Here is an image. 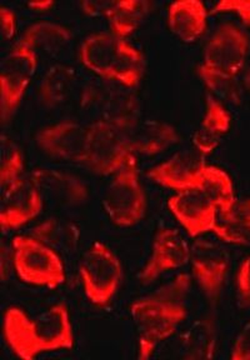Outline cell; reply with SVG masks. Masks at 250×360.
<instances>
[{
  "label": "cell",
  "mask_w": 250,
  "mask_h": 360,
  "mask_svg": "<svg viewBox=\"0 0 250 360\" xmlns=\"http://www.w3.org/2000/svg\"><path fill=\"white\" fill-rule=\"evenodd\" d=\"M3 338L19 359L74 348V326L68 305L59 302L43 313L29 315L20 307H9L3 314Z\"/></svg>",
  "instance_id": "1"
},
{
  "label": "cell",
  "mask_w": 250,
  "mask_h": 360,
  "mask_svg": "<svg viewBox=\"0 0 250 360\" xmlns=\"http://www.w3.org/2000/svg\"><path fill=\"white\" fill-rule=\"evenodd\" d=\"M190 276L182 273L158 290L136 299L131 316L137 334V358L153 356L160 344L173 337L188 316Z\"/></svg>",
  "instance_id": "2"
},
{
  "label": "cell",
  "mask_w": 250,
  "mask_h": 360,
  "mask_svg": "<svg viewBox=\"0 0 250 360\" xmlns=\"http://www.w3.org/2000/svg\"><path fill=\"white\" fill-rule=\"evenodd\" d=\"M79 59L91 73L129 89L142 83L147 67L144 53L112 32L86 35L80 43Z\"/></svg>",
  "instance_id": "3"
},
{
  "label": "cell",
  "mask_w": 250,
  "mask_h": 360,
  "mask_svg": "<svg viewBox=\"0 0 250 360\" xmlns=\"http://www.w3.org/2000/svg\"><path fill=\"white\" fill-rule=\"evenodd\" d=\"M249 51L246 32L234 22H223L205 44L198 77L209 90L232 82L244 70Z\"/></svg>",
  "instance_id": "4"
},
{
  "label": "cell",
  "mask_w": 250,
  "mask_h": 360,
  "mask_svg": "<svg viewBox=\"0 0 250 360\" xmlns=\"http://www.w3.org/2000/svg\"><path fill=\"white\" fill-rule=\"evenodd\" d=\"M12 260L18 278L32 287L57 289L67 281L60 254L35 236L13 238Z\"/></svg>",
  "instance_id": "5"
},
{
  "label": "cell",
  "mask_w": 250,
  "mask_h": 360,
  "mask_svg": "<svg viewBox=\"0 0 250 360\" xmlns=\"http://www.w3.org/2000/svg\"><path fill=\"white\" fill-rule=\"evenodd\" d=\"M79 276L86 299L97 308H105L119 292L124 268L108 244L94 242L80 260Z\"/></svg>",
  "instance_id": "6"
},
{
  "label": "cell",
  "mask_w": 250,
  "mask_h": 360,
  "mask_svg": "<svg viewBox=\"0 0 250 360\" xmlns=\"http://www.w3.org/2000/svg\"><path fill=\"white\" fill-rule=\"evenodd\" d=\"M103 209L118 228L139 224L147 214L148 199L144 191L138 164L121 169L109 184L102 200Z\"/></svg>",
  "instance_id": "7"
},
{
  "label": "cell",
  "mask_w": 250,
  "mask_h": 360,
  "mask_svg": "<svg viewBox=\"0 0 250 360\" xmlns=\"http://www.w3.org/2000/svg\"><path fill=\"white\" fill-rule=\"evenodd\" d=\"M137 164V155L126 144L117 115L91 123V141L86 164L96 174L115 175Z\"/></svg>",
  "instance_id": "8"
},
{
  "label": "cell",
  "mask_w": 250,
  "mask_h": 360,
  "mask_svg": "<svg viewBox=\"0 0 250 360\" xmlns=\"http://www.w3.org/2000/svg\"><path fill=\"white\" fill-rule=\"evenodd\" d=\"M39 56L23 43L18 41L6 53L0 72V109L6 124L15 115L23 103L29 85L34 79Z\"/></svg>",
  "instance_id": "9"
},
{
  "label": "cell",
  "mask_w": 250,
  "mask_h": 360,
  "mask_svg": "<svg viewBox=\"0 0 250 360\" xmlns=\"http://www.w3.org/2000/svg\"><path fill=\"white\" fill-rule=\"evenodd\" d=\"M91 141V123L64 119L38 130L35 143L41 152L53 159L86 164Z\"/></svg>",
  "instance_id": "10"
},
{
  "label": "cell",
  "mask_w": 250,
  "mask_h": 360,
  "mask_svg": "<svg viewBox=\"0 0 250 360\" xmlns=\"http://www.w3.org/2000/svg\"><path fill=\"white\" fill-rule=\"evenodd\" d=\"M117 117L126 144L137 157L160 154L180 139L176 127L164 120L128 112Z\"/></svg>",
  "instance_id": "11"
},
{
  "label": "cell",
  "mask_w": 250,
  "mask_h": 360,
  "mask_svg": "<svg viewBox=\"0 0 250 360\" xmlns=\"http://www.w3.org/2000/svg\"><path fill=\"white\" fill-rule=\"evenodd\" d=\"M190 264L193 278L205 298L219 302L230 270V255L221 244L199 240L192 247Z\"/></svg>",
  "instance_id": "12"
},
{
  "label": "cell",
  "mask_w": 250,
  "mask_h": 360,
  "mask_svg": "<svg viewBox=\"0 0 250 360\" xmlns=\"http://www.w3.org/2000/svg\"><path fill=\"white\" fill-rule=\"evenodd\" d=\"M192 247L182 231L171 226H162L154 234L150 254L139 273L142 283H152L159 276L190 263Z\"/></svg>",
  "instance_id": "13"
},
{
  "label": "cell",
  "mask_w": 250,
  "mask_h": 360,
  "mask_svg": "<svg viewBox=\"0 0 250 360\" xmlns=\"http://www.w3.org/2000/svg\"><path fill=\"white\" fill-rule=\"evenodd\" d=\"M168 209L190 238L213 233L219 210L199 189L178 191L168 199Z\"/></svg>",
  "instance_id": "14"
},
{
  "label": "cell",
  "mask_w": 250,
  "mask_h": 360,
  "mask_svg": "<svg viewBox=\"0 0 250 360\" xmlns=\"http://www.w3.org/2000/svg\"><path fill=\"white\" fill-rule=\"evenodd\" d=\"M206 163L193 153L174 154L162 163L149 169L148 178L165 189L178 191L198 189L204 175Z\"/></svg>",
  "instance_id": "15"
},
{
  "label": "cell",
  "mask_w": 250,
  "mask_h": 360,
  "mask_svg": "<svg viewBox=\"0 0 250 360\" xmlns=\"http://www.w3.org/2000/svg\"><path fill=\"white\" fill-rule=\"evenodd\" d=\"M46 199L33 180L24 179L12 191L3 194L0 225L3 231H15L37 219L43 213Z\"/></svg>",
  "instance_id": "16"
},
{
  "label": "cell",
  "mask_w": 250,
  "mask_h": 360,
  "mask_svg": "<svg viewBox=\"0 0 250 360\" xmlns=\"http://www.w3.org/2000/svg\"><path fill=\"white\" fill-rule=\"evenodd\" d=\"M233 125V117L224 103L208 93L205 96L204 112L199 127L194 131L195 150L202 157L211 155L221 146Z\"/></svg>",
  "instance_id": "17"
},
{
  "label": "cell",
  "mask_w": 250,
  "mask_h": 360,
  "mask_svg": "<svg viewBox=\"0 0 250 360\" xmlns=\"http://www.w3.org/2000/svg\"><path fill=\"white\" fill-rule=\"evenodd\" d=\"M209 11L199 0H178L168 6L166 22L176 38L192 44L204 35Z\"/></svg>",
  "instance_id": "18"
},
{
  "label": "cell",
  "mask_w": 250,
  "mask_h": 360,
  "mask_svg": "<svg viewBox=\"0 0 250 360\" xmlns=\"http://www.w3.org/2000/svg\"><path fill=\"white\" fill-rule=\"evenodd\" d=\"M32 180L41 194L51 197L55 202L68 205H77L86 202L89 195V189L84 181L75 175L55 169H39L32 175Z\"/></svg>",
  "instance_id": "19"
},
{
  "label": "cell",
  "mask_w": 250,
  "mask_h": 360,
  "mask_svg": "<svg viewBox=\"0 0 250 360\" xmlns=\"http://www.w3.org/2000/svg\"><path fill=\"white\" fill-rule=\"evenodd\" d=\"M152 3L147 0L110 1L104 15L110 32L126 39L140 28L149 15Z\"/></svg>",
  "instance_id": "20"
},
{
  "label": "cell",
  "mask_w": 250,
  "mask_h": 360,
  "mask_svg": "<svg viewBox=\"0 0 250 360\" xmlns=\"http://www.w3.org/2000/svg\"><path fill=\"white\" fill-rule=\"evenodd\" d=\"M72 38L73 33L67 25L57 22L40 20L27 27L19 41L39 56V51L53 54L63 51L70 43Z\"/></svg>",
  "instance_id": "21"
},
{
  "label": "cell",
  "mask_w": 250,
  "mask_h": 360,
  "mask_svg": "<svg viewBox=\"0 0 250 360\" xmlns=\"http://www.w3.org/2000/svg\"><path fill=\"white\" fill-rule=\"evenodd\" d=\"M218 334L214 321L198 319L183 334L179 356L183 359H213L216 356Z\"/></svg>",
  "instance_id": "22"
},
{
  "label": "cell",
  "mask_w": 250,
  "mask_h": 360,
  "mask_svg": "<svg viewBox=\"0 0 250 360\" xmlns=\"http://www.w3.org/2000/svg\"><path fill=\"white\" fill-rule=\"evenodd\" d=\"M198 189L214 202L219 210V217L227 214L238 199L232 176L225 169L213 164H206Z\"/></svg>",
  "instance_id": "23"
},
{
  "label": "cell",
  "mask_w": 250,
  "mask_h": 360,
  "mask_svg": "<svg viewBox=\"0 0 250 360\" xmlns=\"http://www.w3.org/2000/svg\"><path fill=\"white\" fill-rule=\"evenodd\" d=\"M74 83V69L57 64L46 70L38 85V96L46 107H57L67 99Z\"/></svg>",
  "instance_id": "24"
},
{
  "label": "cell",
  "mask_w": 250,
  "mask_h": 360,
  "mask_svg": "<svg viewBox=\"0 0 250 360\" xmlns=\"http://www.w3.org/2000/svg\"><path fill=\"white\" fill-rule=\"evenodd\" d=\"M25 159L23 150L17 146H13L8 152L4 153L1 165H0V186L1 194L12 191L13 188L19 186L24 178Z\"/></svg>",
  "instance_id": "25"
},
{
  "label": "cell",
  "mask_w": 250,
  "mask_h": 360,
  "mask_svg": "<svg viewBox=\"0 0 250 360\" xmlns=\"http://www.w3.org/2000/svg\"><path fill=\"white\" fill-rule=\"evenodd\" d=\"M33 236L46 243L51 248L57 245L59 249L65 247V245L70 247L72 240H74L73 236H72V233H70V228L62 224L57 219H48L43 224H40L35 229Z\"/></svg>",
  "instance_id": "26"
},
{
  "label": "cell",
  "mask_w": 250,
  "mask_h": 360,
  "mask_svg": "<svg viewBox=\"0 0 250 360\" xmlns=\"http://www.w3.org/2000/svg\"><path fill=\"white\" fill-rule=\"evenodd\" d=\"M213 233L223 243L238 247H250V221L242 224H225L218 221Z\"/></svg>",
  "instance_id": "27"
},
{
  "label": "cell",
  "mask_w": 250,
  "mask_h": 360,
  "mask_svg": "<svg viewBox=\"0 0 250 360\" xmlns=\"http://www.w3.org/2000/svg\"><path fill=\"white\" fill-rule=\"evenodd\" d=\"M234 14L250 27V0H223L211 8V14Z\"/></svg>",
  "instance_id": "28"
},
{
  "label": "cell",
  "mask_w": 250,
  "mask_h": 360,
  "mask_svg": "<svg viewBox=\"0 0 250 360\" xmlns=\"http://www.w3.org/2000/svg\"><path fill=\"white\" fill-rule=\"evenodd\" d=\"M237 297L242 307L250 308V254L239 265L235 278Z\"/></svg>",
  "instance_id": "29"
},
{
  "label": "cell",
  "mask_w": 250,
  "mask_h": 360,
  "mask_svg": "<svg viewBox=\"0 0 250 360\" xmlns=\"http://www.w3.org/2000/svg\"><path fill=\"white\" fill-rule=\"evenodd\" d=\"M219 221L225 224H242L250 221V197L237 199L232 209L219 217Z\"/></svg>",
  "instance_id": "30"
},
{
  "label": "cell",
  "mask_w": 250,
  "mask_h": 360,
  "mask_svg": "<svg viewBox=\"0 0 250 360\" xmlns=\"http://www.w3.org/2000/svg\"><path fill=\"white\" fill-rule=\"evenodd\" d=\"M229 358L232 360H250V321L244 324L234 339Z\"/></svg>",
  "instance_id": "31"
},
{
  "label": "cell",
  "mask_w": 250,
  "mask_h": 360,
  "mask_svg": "<svg viewBox=\"0 0 250 360\" xmlns=\"http://www.w3.org/2000/svg\"><path fill=\"white\" fill-rule=\"evenodd\" d=\"M0 27L4 39L12 40L18 30V18L15 11L6 6H0Z\"/></svg>",
  "instance_id": "32"
},
{
  "label": "cell",
  "mask_w": 250,
  "mask_h": 360,
  "mask_svg": "<svg viewBox=\"0 0 250 360\" xmlns=\"http://www.w3.org/2000/svg\"><path fill=\"white\" fill-rule=\"evenodd\" d=\"M29 9H32L33 11H49L55 6V1L53 0H48V1H32L27 4Z\"/></svg>",
  "instance_id": "33"
},
{
  "label": "cell",
  "mask_w": 250,
  "mask_h": 360,
  "mask_svg": "<svg viewBox=\"0 0 250 360\" xmlns=\"http://www.w3.org/2000/svg\"><path fill=\"white\" fill-rule=\"evenodd\" d=\"M244 85L246 90L250 93V64L248 65V68L245 69L244 73Z\"/></svg>",
  "instance_id": "34"
}]
</instances>
